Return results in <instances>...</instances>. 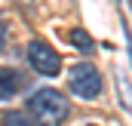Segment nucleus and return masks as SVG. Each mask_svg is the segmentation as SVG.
Wrapping results in <instances>:
<instances>
[{
  "instance_id": "nucleus-1",
  "label": "nucleus",
  "mask_w": 132,
  "mask_h": 126,
  "mask_svg": "<svg viewBox=\"0 0 132 126\" xmlns=\"http://www.w3.org/2000/svg\"><path fill=\"white\" fill-rule=\"evenodd\" d=\"M25 111L31 114V120L37 126H62L68 120V98L59 89H52V86H43V89H37V92L28 95V105H25Z\"/></svg>"
},
{
  "instance_id": "nucleus-2",
  "label": "nucleus",
  "mask_w": 132,
  "mask_h": 126,
  "mask_svg": "<svg viewBox=\"0 0 132 126\" xmlns=\"http://www.w3.org/2000/svg\"><path fill=\"white\" fill-rule=\"evenodd\" d=\"M68 89L83 101H95L101 95V71L92 62H77L68 71Z\"/></svg>"
},
{
  "instance_id": "nucleus-3",
  "label": "nucleus",
  "mask_w": 132,
  "mask_h": 126,
  "mask_svg": "<svg viewBox=\"0 0 132 126\" xmlns=\"http://www.w3.org/2000/svg\"><path fill=\"white\" fill-rule=\"evenodd\" d=\"M25 59L31 65V71H37L40 77H55L62 71V56L46 40H31L28 49H25Z\"/></svg>"
},
{
  "instance_id": "nucleus-4",
  "label": "nucleus",
  "mask_w": 132,
  "mask_h": 126,
  "mask_svg": "<svg viewBox=\"0 0 132 126\" xmlns=\"http://www.w3.org/2000/svg\"><path fill=\"white\" fill-rule=\"evenodd\" d=\"M19 83H25L19 77V71L12 68H0V101H9L12 95L19 92Z\"/></svg>"
},
{
  "instance_id": "nucleus-5",
  "label": "nucleus",
  "mask_w": 132,
  "mask_h": 126,
  "mask_svg": "<svg viewBox=\"0 0 132 126\" xmlns=\"http://www.w3.org/2000/svg\"><path fill=\"white\" fill-rule=\"evenodd\" d=\"M0 126H37V123L31 120V114H28V111H3Z\"/></svg>"
},
{
  "instance_id": "nucleus-6",
  "label": "nucleus",
  "mask_w": 132,
  "mask_h": 126,
  "mask_svg": "<svg viewBox=\"0 0 132 126\" xmlns=\"http://www.w3.org/2000/svg\"><path fill=\"white\" fill-rule=\"evenodd\" d=\"M68 43L77 46V49H83V52H89V49L95 46V40L83 31V28H71V31H68Z\"/></svg>"
}]
</instances>
